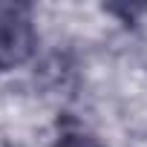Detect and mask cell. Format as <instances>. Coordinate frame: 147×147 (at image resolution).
Masks as SVG:
<instances>
[{
    "label": "cell",
    "mask_w": 147,
    "mask_h": 147,
    "mask_svg": "<svg viewBox=\"0 0 147 147\" xmlns=\"http://www.w3.org/2000/svg\"><path fill=\"white\" fill-rule=\"evenodd\" d=\"M29 52V18L26 9L0 6V63L20 61Z\"/></svg>",
    "instance_id": "6da1fadb"
}]
</instances>
